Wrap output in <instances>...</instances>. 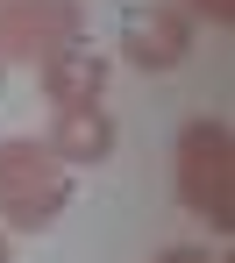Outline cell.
Returning <instances> with one entry per match:
<instances>
[{"label":"cell","instance_id":"obj_6","mask_svg":"<svg viewBox=\"0 0 235 263\" xmlns=\"http://www.w3.org/2000/svg\"><path fill=\"white\" fill-rule=\"evenodd\" d=\"M50 157L57 164H107L114 157V114H100V107H57Z\"/></svg>","mask_w":235,"mask_h":263},{"label":"cell","instance_id":"obj_9","mask_svg":"<svg viewBox=\"0 0 235 263\" xmlns=\"http://www.w3.org/2000/svg\"><path fill=\"white\" fill-rule=\"evenodd\" d=\"M7 256H14V249H7V228H0V263H7Z\"/></svg>","mask_w":235,"mask_h":263},{"label":"cell","instance_id":"obj_7","mask_svg":"<svg viewBox=\"0 0 235 263\" xmlns=\"http://www.w3.org/2000/svg\"><path fill=\"white\" fill-rule=\"evenodd\" d=\"M186 14H207V22L228 29V22H235V0H186Z\"/></svg>","mask_w":235,"mask_h":263},{"label":"cell","instance_id":"obj_4","mask_svg":"<svg viewBox=\"0 0 235 263\" xmlns=\"http://www.w3.org/2000/svg\"><path fill=\"white\" fill-rule=\"evenodd\" d=\"M192 50V14L171 7V0H150V7H129L121 14V57L136 71H178Z\"/></svg>","mask_w":235,"mask_h":263},{"label":"cell","instance_id":"obj_2","mask_svg":"<svg viewBox=\"0 0 235 263\" xmlns=\"http://www.w3.org/2000/svg\"><path fill=\"white\" fill-rule=\"evenodd\" d=\"M178 206L207 228H235V135L221 114H192L178 128Z\"/></svg>","mask_w":235,"mask_h":263},{"label":"cell","instance_id":"obj_5","mask_svg":"<svg viewBox=\"0 0 235 263\" xmlns=\"http://www.w3.org/2000/svg\"><path fill=\"white\" fill-rule=\"evenodd\" d=\"M36 71H43L50 107H100V92H107V79H114V64H107L93 43L57 50V57H50V64H36Z\"/></svg>","mask_w":235,"mask_h":263},{"label":"cell","instance_id":"obj_3","mask_svg":"<svg viewBox=\"0 0 235 263\" xmlns=\"http://www.w3.org/2000/svg\"><path fill=\"white\" fill-rule=\"evenodd\" d=\"M71 43H86L79 0H0V64H50Z\"/></svg>","mask_w":235,"mask_h":263},{"label":"cell","instance_id":"obj_1","mask_svg":"<svg viewBox=\"0 0 235 263\" xmlns=\"http://www.w3.org/2000/svg\"><path fill=\"white\" fill-rule=\"evenodd\" d=\"M64 206H71V164H57L50 142L36 135H7L0 142V228L43 235Z\"/></svg>","mask_w":235,"mask_h":263},{"label":"cell","instance_id":"obj_8","mask_svg":"<svg viewBox=\"0 0 235 263\" xmlns=\"http://www.w3.org/2000/svg\"><path fill=\"white\" fill-rule=\"evenodd\" d=\"M157 263H207V249H192V242H178V249H164Z\"/></svg>","mask_w":235,"mask_h":263},{"label":"cell","instance_id":"obj_10","mask_svg":"<svg viewBox=\"0 0 235 263\" xmlns=\"http://www.w3.org/2000/svg\"><path fill=\"white\" fill-rule=\"evenodd\" d=\"M0 79H7V64H0Z\"/></svg>","mask_w":235,"mask_h":263}]
</instances>
